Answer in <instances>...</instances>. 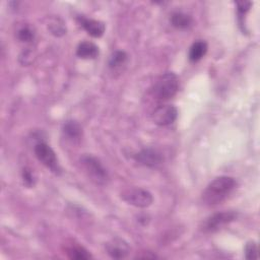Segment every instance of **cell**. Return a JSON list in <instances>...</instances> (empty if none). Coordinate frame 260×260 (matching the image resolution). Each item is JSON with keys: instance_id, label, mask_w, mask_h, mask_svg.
I'll use <instances>...</instances> for the list:
<instances>
[{"instance_id": "277c9868", "label": "cell", "mask_w": 260, "mask_h": 260, "mask_svg": "<svg viewBox=\"0 0 260 260\" xmlns=\"http://www.w3.org/2000/svg\"><path fill=\"white\" fill-rule=\"evenodd\" d=\"M121 198L128 204L139 208H146L153 201L151 193L142 188H128L121 193Z\"/></svg>"}, {"instance_id": "ba28073f", "label": "cell", "mask_w": 260, "mask_h": 260, "mask_svg": "<svg viewBox=\"0 0 260 260\" xmlns=\"http://www.w3.org/2000/svg\"><path fill=\"white\" fill-rule=\"evenodd\" d=\"M106 251L112 258L122 259L128 256L130 247L125 240L121 238H115L106 244Z\"/></svg>"}, {"instance_id": "2e32d148", "label": "cell", "mask_w": 260, "mask_h": 260, "mask_svg": "<svg viewBox=\"0 0 260 260\" xmlns=\"http://www.w3.org/2000/svg\"><path fill=\"white\" fill-rule=\"evenodd\" d=\"M48 29L52 35L56 37H61L66 32V26L62 19L59 17H52L48 22Z\"/></svg>"}, {"instance_id": "ffe728a7", "label": "cell", "mask_w": 260, "mask_h": 260, "mask_svg": "<svg viewBox=\"0 0 260 260\" xmlns=\"http://www.w3.org/2000/svg\"><path fill=\"white\" fill-rule=\"evenodd\" d=\"M237 5V10H238V15H239V19L241 21V19L246 15V13L248 12V10L250 9L251 6V2L249 1H239L236 3Z\"/></svg>"}, {"instance_id": "52a82bcc", "label": "cell", "mask_w": 260, "mask_h": 260, "mask_svg": "<svg viewBox=\"0 0 260 260\" xmlns=\"http://www.w3.org/2000/svg\"><path fill=\"white\" fill-rule=\"evenodd\" d=\"M178 117V110L172 105H164L157 107L152 113V119L155 124L160 126H168L176 121Z\"/></svg>"}, {"instance_id": "9a60e30c", "label": "cell", "mask_w": 260, "mask_h": 260, "mask_svg": "<svg viewBox=\"0 0 260 260\" xmlns=\"http://www.w3.org/2000/svg\"><path fill=\"white\" fill-rule=\"evenodd\" d=\"M207 52V44L204 41H197L193 43L189 50V60L191 62H197L202 59Z\"/></svg>"}, {"instance_id": "30bf717a", "label": "cell", "mask_w": 260, "mask_h": 260, "mask_svg": "<svg viewBox=\"0 0 260 260\" xmlns=\"http://www.w3.org/2000/svg\"><path fill=\"white\" fill-rule=\"evenodd\" d=\"M77 21L80 24V26H82L83 29L93 38H100L105 32V23L100 20L87 18L84 16H78Z\"/></svg>"}, {"instance_id": "8992f818", "label": "cell", "mask_w": 260, "mask_h": 260, "mask_svg": "<svg viewBox=\"0 0 260 260\" xmlns=\"http://www.w3.org/2000/svg\"><path fill=\"white\" fill-rule=\"evenodd\" d=\"M236 217L237 214L234 211L216 212L205 218L201 229L205 233H214L231 223L234 219H236Z\"/></svg>"}, {"instance_id": "6da1fadb", "label": "cell", "mask_w": 260, "mask_h": 260, "mask_svg": "<svg viewBox=\"0 0 260 260\" xmlns=\"http://www.w3.org/2000/svg\"><path fill=\"white\" fill-rule=\"evenodd\" d=\"M237 188V181L228 176L215 178L202 193V201L209 206L223 202Z\"/></svg>"}, {"instance_id": "e0dca14e", "label": "cell", "mask_w": 260, "mask_h": 260, "mask_svg": "<svg viewBox=\"0 0 260 260\" xmlns=\"http://www.w3.org/2000/svg\"><path fill=\"white\" fill-rule=\"evenodd\" d=\"M16 38L22 43L31 42L35 39V30L30 25L24 24L16 31Z\"/></svg>"}, {"instance_id": "4fadbf2b", "label": "cell", "mask_w": 260, "mask_h": 260, "mask_svg": "<svg viewBox=\"0 0 260 260\" xmlns=\"http://www.w3.org/2000/svg\"><path fill=\"white\" fill-rule=\"evenodd\" d=\"M63 133L69 140L76 142L82 137V128L75 121H66L63 125Z\"/></svg>"}, {"instance_id": "5bb4252c", "label": "cell", "mask_w": 260, "mask_h": 260, "mask_svg": "<svg viewBox=\"0 0 260 260\" xmlns=\"http://www.w3.org/2000/svg\"><path fill=\"white\" fill-rule=\"evenodd\" d=\"M171 23L178 29H188L193 25V19L186 13L175 12L171 16Z\"/></svg>"}, {"instance_id": "ac0fdd59", "label": "cell", "mask_w": 260, "mask_h": 260, "mask_svg": "<svg viewBox=\"0 0 260 260\" xmlns=\"http://www.w3.org/2000/svg\"><path fill=\"white\" fill-rule=\"evenodd\" d=\"M127 60V54L124 51H116L112 54L109 60V65L111 68H118L123 65Z\"/></svg>"}, {"instance_id": "d6986e66", "label": "cell", "mask_w": 260, "mask_h": 260, "mask_svg": "<svg viewBox=\"0 0 260 260\" xmlns=\"http://www.w3.org/2000/svg\"><path fill=\"white\" fill-rule=\"evenodd\" d=\"M245 258L248 260L258 258V248L255 242H249L245 246Z\"/></svg>"}, {"instance_id": "9c48e42d", "label": "cell", "mask_w": 260, "mask_h": 260, "mask_svg": "<svg viewBox=\"0 0 260 260\" xmlns=\"http://www.w3.org/2000/svg\"><path fill=\"white\" fill-rule=\"evenodd\" d=\"M135 158L139 164L149 168H155L162 161L161 154L157 150L152 148L142 149L136 154Z\"/></svg>"}, {"instance_id": "8fae6325", "label": "cell", "mask_w": 260, "mask_h": 260, "mask_svg": "<svg viewBox=\"0 0 260 260\" xmlns=\"http://www.w3.org/2000/svg\"><path fill=\"white\" fill-rule=\"evenodd\" d=\"M64 251L70 259L86 260V259L91 258V255L89 254V252L84 247H82L81 245H79L78 243H75V242L66 244Z\"/></svg>"}, {"instance_id": "5b68a950", "label": "cell", "mask_w": 260, "mask_h": 260, "mask_svg": "<svg viewBox=\"0 0 260 260\" xmlns=\"http://www.w3.org/2000/svg\"><path fill=\"white\" fill-rule=\"evenodd\" d=\"M34 151H35V155L37 156V158L47 169H49L51 172H53L55 174L60 173L61 169L58 164L57 156L50 145H48L45 142H39L36 144Z\"/></svg>"}, {"instance_id": "44dd1931", "label": "cell", "mask_w": 260, "mask_h": 260, "mask_svg": "<svg viewBox=\"0 0 260 260\" xmlns=\"http://www.w3.org/2000/svg\"><path fill=\"white\" fill-rule=\"evenodd\" d=\"M22 181H23V184L27 187H32L35 185V177H34V174L31 173V170L29 169H24L22 171Z\"/></svg>"}, {"instance_id": "7a4b0ae2", "label": "cell", "mask_w": 260, "mask_h": 260, "mask_svg": "<svg viewBox=\"0 0 260 260\" xmlns=\"http://www.w3.org/2000/svg\"><path fill=\"white\" fill-rule=\"evenodd\" d=\"M179 88V80L175 73L166 72L160 75L154 83L152 92L159 101L171 100L177 93Z\"/></svg>"}, {"instance_id": "3957f363", "label": "cell", "mask_w": 260, "mask_h": 260, "mask_svg": "<svg viewBox=\"0 0 260 260\" xmlns=\"http://www.w3.org/2000/svg\"><path fill=\"white\" fill-rule=\"evenodd\" d=\"M80 165L86 176L96 185H104L108 182V172L96 157L84 154L80 157Z\"/></svg>"}, {"instance_id": "7c38bea8", "label": "cell", "mask_w": 260, "mask_h": 260, "mask_svg": "<svg viewBox=\"0 0 260 260\" xmlns=\"http://www.w3.org/2000/svg\"><path fill=\"white\" fill-rule=\"evenodd\" d=\"M76 55L82 59H94L99 55V48L91 42H81L76 49Z\"/></svg>"}]
</instances>
